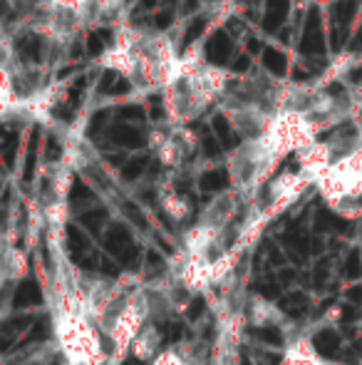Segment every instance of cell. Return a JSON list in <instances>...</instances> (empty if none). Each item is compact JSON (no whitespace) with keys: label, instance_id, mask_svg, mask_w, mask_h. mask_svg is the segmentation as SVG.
I'll return each mask as SVG.
<instances>
[{"label":"cell","instance_id":"cell-12","mask_svg":"<svg viewBox=\"0 0 362 365\" xmlns=\"http://www.w3.org/2000/svg\"><path fill=\"white\" fill-rule=\"evenodd\" d=\"M161 341L164 338H161L159 326L156 323H147L139 336H137V341L132 343V358H137L139 363H154L164 353Z\"/></svg>","mask_w":362,"mask_h":365},{"label":"cell","instance_id":"cell-8","mask_svg":"<svg viewBox=\"0 0 362 365\" xmlns=\"http://www.w3.org/2000/svg\"><path fill=\"white\" fill-rule=\"evenodd\" d=\"M313 187L308 177H303L300 172H283V174H275L268 184V202H266V209L263 212L268 217H278L283 214L285 209H290L300 197H303L308 189Z\"/></svg>","mask_w":362,"mask_h":365},{"label":"cell","instance_id":"cell-11","mask_svg":"<svg viewBox=\"0 0 362 365\" xmlns=\"http://www.w3.org/2000/svg\"><path fill=\"white\" fill-rule=\"evenodd\" d=\"M280 365H335V363L320 356V353L315 351V346H313L310 338L298 336L285 346Z\"/></svg>","mask_w":362,"mask_h":365},{"label":"cell","instance_id":"cell-4","mask_svg":"<svg viewBox=\"0 0 362 365\" xmlns=\"http://www.w3.org/2000/svg\"><path fill=\"white\" fill-rule=\"evenodd\" d=\"M5 5L20 30L45 38L58 53L92 28V0H5Z\"/></svg>","mask_w":362,"mask_h":365},{"label":"cell","instance_id":"cell-10","mask_svg":"<svg viewBox=\"0 0 362 365\" xmlns=\"http://www.w3.org/2000/svg\"><path fill=\"white\" fill-rule=\"evenodd\" d=\"M241 202H243V197L236 192V189H228V192L216 194V197L203 207V212L198 214V221H201V224L218 226V229H226V226L236 219Z\"/></svg>","mask_w":362,"mask_h":365},{"label":"cell","instance_id":"cell-6","mask_svg":"<svg viewBox=\"0 0 362 365\" xmlns=\"http://www.w3.org/2000/svg\"><path fill=\"white\" fill-rule=\"evenodd\" d=\"M147 323H151L149 306H147L144 286L139 284L127 296L115 326L107 333V341H110L107 343V346H110V363L107 365H122L127 356H132V343L137 341V336H139Z\"/></svg>","mask_w":362,"mask_h":365},{"label":"cell","instance_id":"cell-17","mask_svg":"<svg viewBox=\"0 0 362 365\" xmlns=\"http://www.w3.org/2000/svg\"><path fill=\"white\" fill-rule=\"evenodd\" d=\"M149 365H193V363L188 361L183 353L174 351V348H164V353H161V356L156 358L154 363H149Z\"/></svg>","mask_w":362,"mask_h":365},{"label":"cell","instance_id":"cell-3","mask_svg":"<svg viewBox=\"0 0 362 365\" xmlns=\"http://www.w3.org/2000/svg\"><path fill=\"white\" fill-rule=\"evenodd\" d=\"M285 82H278L263 73L236 75L223 100L218 102V112L228 120L233 132H238L241 142L256 140L268 130L275 115L285 107Z\"/></svg>","mask_w":362,"mask_h":365},{"label":"cell","instance_id":"cell-2","mask_svg":"<svg viewBox=\"0 0 362 365\" xmlns=\"http://www.w3.org/2000/svg\"><path fill=\"white\" fill-rule=\"evenodd\" d=\"M233 80L236 75L231 70L216 68V65L206 63L201 55H181L179 75L161 92L166 122L188 127L193 120L206 115L211 107H218Z\"/></svg>","mask_w":362,"mask_h":365},{"label":"cell","instance_id":"cell-16","mask_svg":"<svg viewBox=\"0 0 362 365\" xmlns=\"http://www.w3.org/2000/svg\"><path fill=\"white\" fill-rule=\"evenodd\" d=\"M40 217H43V221L50 226V229H55V231L65 229V224H68V219H70L68 199H53V197H48L43 202V207H40Z\"/></svg>","mask_w":362,"mask_h":365},{"label":"cell","instance_id":"cell-13","mask_svg":"<svg viewBox=\"0 0 362 365\" xmlns=\"http://www.w3.org/2000/svg\"><path fill=\"white\" fill-rule=\"evenodd\" d=\"M243 318H246L251 326L266 328V326H278L283 321V313L278 311L273 301L263 296H248L246 308H243Z\"/></svg>","mask_w":362,"mask_h":365},{"label":"cell","instance_id":"cell-9","mask_svg":"<svg viewBox=\"0 0 362 365\" xmlns=\"http://www.w3.org/2000/svg\"><path fill=\"white\" fill-rule=\"evenodd\" d=\"M223 231L226 229H218V226L196 221V224H193L191 229H186V234H183L181 254L188 256V259H216V256H211V251L218 246Z\"/></svg>","mask_w":362,"mask_h":365},{"label":"cell","instance_id":"cell-18","mask_svg":"<svg viewBox=\"0 0 362 365\" xmlns=\"http://www.w3.org/2000/svg\"><path fill=\"white\" fill-rule=\"evenodd\" d=\"M60 365H73V363H68V361H63V363H60Z\"/></svg>","mask_w":362,"mask_h":365},{"label":"cell","instance_id":"cell-1","mask_svg":"<svg viewBox=\"0 0 362 365\" xmlns=\"http://www.w3.org/2000/svg\"><path fill=\"white\" fill-rule=\"evenodd\" d=\"M320 130L303 112L285 110L273 117L268 130L256 140L241 142L228 154V177L231 189H236L243 199L258 194V189L271 184L275 169L288 154H298L318 142Z\"/></svg>","mask_w":362,"mask_h":365},{"label":"cell","instance_id":"cell-5","mask_svg":"<svg viewBox=\"0 0 362 365\" xmlns=\"http://www.w3.org/2000/svg\"><path fill=\"white\" fill-rule=\"evenodd\" d=\"M53 333L63 361L73 365H107L110 346L102 343V333L85 316L78 293H68L53 316Z\"/></svg>","mask_w":362,"mask_h":365},{"label":"cell","instance_id":"cell-14","mask_svg":"<svg viewBox=\"0 0 362 365\" xmlns=\"http://www.w3.org/2000/svg\"><path fill=\"white\" fill-rule=\"evenodd\" d=\"M30 264H28V254L20 251L18 246H3V259H0V276L8 286H15L28 276Z\"/></svg>","mask_w":362,"mask_h":365},{"label":"cell","instance_id":"cell-7","mask_svg":"<svg viewBox=\"0 0 362 365\" xmlns=\"http://www.w3.org/2000/svg\"><path fill=\"white\" fill-rule=\"evenodd\" d=\"M196 135H193L188 127H179V125H156L154 130L149 132V149L154 152V157L159 159L161 167L166 169H176L196 152Z\"/></svg>","mask_w":362,"mask_h":365},{"label":"cell","instance_id":"cell-15","mask_svg":"<svg viewBox=\"0 0 362 365\" xmlns=\"http://www.w3.org/2000/svg\"><path fill=\"white\" fill-rule=\"evenodd\" d=\"M159 207L166 214V219L174 221V224H186L193 217V209L188 204L186 197H181L174 189H161L159 192Z\"/></svg>","mask_w":362,"mask_h":365}]
</instances>
